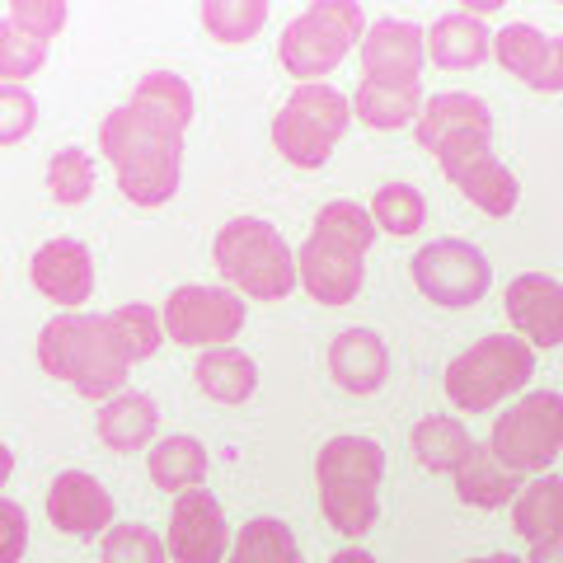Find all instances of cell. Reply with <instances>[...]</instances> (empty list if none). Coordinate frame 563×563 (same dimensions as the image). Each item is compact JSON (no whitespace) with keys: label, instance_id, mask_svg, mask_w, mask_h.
I'll return each instance as SVG.
<instances>
[{"label":"cell","instance_id":"37","mask_svg":"<svg viewBox=\"0 0 563 563\" xmlns=\"http://www.w3.org/2000/svg\"><path fill=\"white\" fill-rule=\"evenodd\" d=\"M38 128V103L24 85H0V146H14Z\"/></svg>","mask_w":563,"mask_h":563},{"label":"cell","instance_id":"1","mask_svg":"<svg viewBox=\"0 0 563 563\" xmlns=\"http://www.w3.org/2000/svg\"><path fill=\"white\" fill-rule=\"evenodd\" d=\"M188 122L192 90L169 70H151L132 90V99L103 118L99 151L109 155V165L118 169V188L136 207H165L179 192Z\"/></svg>","mask_w":563,"mask_h":563},{"label":"cell","instance_id":"42","mask_svg":"<svg viewBox=\"0 0 563 563\" xmlns=\"http://www.w3.org/2000/svg\"><path fill=\"white\" fill-rule=\"evenodd\" d=\"M10 470H14V451H10L5 442H0V484L10 479Z\"/></svg>","mask_w":563,"mask_h":563},{"label":"cell","instance_id":"12","mask_svg":"<svg viewBox=\"0 0 563 563\" xmlns=\"http://www.w3.org/2000/svg\"><path fill=\"white\" fill-rule=\"evenodd\" d=\"M165 554L174 563H221L231 554V526H225L221 503L207 488H188L179 493L169 512V540Z\"/></svg>","mask_w":563,"mask_h":563},{"label":"cell","instance_id":"25","mask_svg":"<svg viewBox=\"0 0 563 563\" xmlns=\"http://www.w3.org/2000/svg\"><path fill=\"white\" fill-rule=\"evenodd\" d=\"M352 113H357L366 128L376 132H395V128H409L422 113V85L418 80H362L357 85V99H352Z\"/></svg>","mask_w":563,"mask_h":563},{"label":"cell","instance_id":"13","mask_svg":"<svg viewBox=\"0 0 563 563\" xmlns=\"http://www.w3.org/2000/svg\"><path fill=\"white\" fill-rule=\"evenodd\" d=\"M113 493L103 488L95 474L85 470H66L47 484V517L57 531L76 536V540H95L113 526Z\"/></svg>","mask_w":563,"mask_h":563},{"label":"cell","instance_id":"40","mask_svg":"<svg viewBox=\"0 0 563 563\" xmlns=\"http://www.w3.org/2000/svg\"><path fill=\"white\" fill-rule=\"evenodd\" d=\"M526 563H563V540L531 544V559H526Z\"/></svg>","mask_w":563,"mask_h":563},{"label":"cell","instance_id":"18","mask_svg":"<svg viewBox=\"0 0 563 563\" xmlns=\"http://www.w3.org/2000/svg\"><path fill=\"white\" fill-rule=\"evenodd\" d=\"M422 62H428V47H422V29L409 20H376L362 38V66L366 80H418Z\"/></svg>","mask_w":563,"mask_h":563},{"label":"cell","instance_id":"26","mask_svg":"<svg viewBox=\"0 0 563 563\" xmlns=\"http://www.w3.org/2000/svg\"><path fill=\"white\" fill-rule=\"evenodd\" d=\"M192 376H198V390L217 404H244L254 390H258V366L254 357H244L240 347H207L198 366H192Z\"/></svg>","mask_w":563,"mask_h":563},{"label":"cell","instance_id":"5","mask_svg":"<svg viewBox=\"0 0 563 563\" xmlns=\"http://www.w3.org/2000/svg\"><path fill=\"white\" fill-rule=\"evenodd\" d=\"M211 254H217L221 277L231 282L240 296H250V301H287L291 287L301 282L287 240L258 217H240L231 225H221Z\"/></svg>","mask_w":563,"mask_h":563},{"label":"cell","instance_id":"39","mask_svg":"<svg viewBox=\"0 0 563 563\" xmlns=\"http://www.w3.org/2000/svg\"><path fill=\"white\" fill-rule=\"evenodd\" d=\"M29 550V517L20 503L0 498V563H20Z\"/></svg>","mask_w":563,"mask_h":563},{"label":"cell","instance_id":"4","mask_svg":"<svg viewBox=\"0 0 563 563\" xmlns=\"http://www.w3.org/2000/svg\"><path fill=\"white\" fill-rule=\"evenodd\" d=\"M531 376H536V347L517 339V333H488V339L470 343L446 366V399L461 413H488L507 395L526 390Z\"/></svg>","mask_w":563,"mask_h":563},{"label":"cell","instance_id":"31","mask_svg":"<svg viewBox=\"0 0 563 563\" xmlns=\"http://www.w3.org/2000/svg\"><path fill=\"white\" fill-rule=\"evenodd\" d=\"M103 324H109L113 343L122 347L128 362H146V357H155V347L165 343V324L151 306H122L113 314H103Z\"/></svg>","mask_w":563,"mask_h":563},{"label":"cell","instance_id":"28","mask_svg":"<svg viewBox=\"0 0 563 563\" xmlns=\"http://www.w3.org/2000/svg\"><path fill=\"white\" fill-rule=\"evenodd\" d=\"M409 442H413L418 465L432 470V474H455L465 455L474 451V437L465 432V422H455V418H446V413L422 418Z\"/></svg>","mask_w":563,"mask_h":563},{"label":"cell","instance_id":"21","mask_svg":"<svg viewBox=\"0 0 563 563\" xmlns=\"http://www.w3.org/2000/svg\"><path fill=\"white\" fill-rule=\"evenodd\" d=\"M455 479V493H461V503H470V507H507L521 493V474L517 470H507L498 455H493L488 446H479L474 442V451L461 461V470L451 474Z\"/></svg>","mask_w":563,"mask_h":563},{"label":"cell","instance_id":"35","mask_svg":"<svg viewBox=\"0 0 563 563\" xmlns=\"http://www.w3.org/2000/svg\"><path fill=\"white\" fill-rule=\"evenodd\" d=\"M90 188H95V165H90V155H85L80 146H66V151H57L47 161V192L62 207L85 202L90 198Z\"/></svg>","mask_w":563,"mask_h":563},{"label":"cell","instance_id":"34","mask_svg":"<svg viewBox=\"0 0 563 563\" xmlns=\"http://www.w3.org/2000/svg\"><path fill=\"white\" fill-rule=\"evenodd\" d=\"M47 62V43L33 38L29 29H20L5 14L0 20V85H24L29 76H38Z\"/></svg>","mask_w":563,"mask_h":563},{"label":"cell","instance_id":"7","mask_svg":"<svg viewBox=\"0 0 563 563\" xmlns=\"http://www.w3.org/2000/svg\"><path fill=\"white\" fill-rule=\"evenodd\" d=\"M352 122V103L333 85H296L273 118V146L296 169H320Z\"/></svg>","mask_w":563,"mask_h":563},{"label":"cell","instance_id":"19","mask_svg":"<svg viewBox=\"0 0 563 563\" xmlns=\"http://www.w3.org/2000/svg\"><path fill=\"white\" fill-rule=\"evenodd\" d=\"M296 277H301V287L320 306H347V301H357L366 268H362V258H352V254L310 235L301 250H296Z\"/></svg>","mask_w":563,"mask_h":563},{"label":"cell","instance_id":"8","mask_svg":"<svg viewBox=\"0 0 563 563\" xmlns=\"http://www.w3.org/2000/svg\"><path fill=\"white\" fill-rule=\"evenodd\" d=\"M488 451L517 474L550 470L563 451V395L536 390V395L517 399L512 409L493 422Z\"/></svg>","mask_w":563,"mask_h":563},{"label":"cell","instance_id":"33","mask_svg":"<svg viewBox=\"0 0 563 563\" xmlns=\"http://www.w3.org/2000/svg\"><path fill=\"white\" fill-rule=\"evenodd\" d=\"M372 221L376 231H390V235H413L422 221H428V202H422V192L413 184H385L376 188L372 198Z\"/></svg>","mask_w":563,"mask_h":563},{"label":"cell","instance_id":"22","mask_svg":"<svg viewBox=\"0 0 563 563\" xmlns=\"http://www.w3.org/2000/svg\"><path fill=\"white\" fill-rule=\"evenodd\" d=\"M155 428H161V413H155L151 395L122 390L113 399H103V409H99V442L109 451H141V446H151Z\"/></svg>","mask_w":563,"mask_h":563},{"label":"cell","instance_id":"2","mask_svg":"<svg viewBox=\"0 0 563 563\" xmlns=\"http://www.w3.org/2000/svg\"><path fill=\"white\" fill-rule=\"evenodd\" d=\"M38 366L47 376L66 380L85 399H113L122 395V380H128L132 362L113 343L103 314L66 310L57 320H47L38 333Z\"/></svg>","mask_w":563,"mask_h":563},{"label":"cell","instance_id":"3","mask_svg":"<svg viewBox=\"0 0 563 563\" xmlns=\"http://www.w3.org/2000/svg\"><path fill=\"white\" fill-rule=\"evenodd\" d=\"M380 474L385 451L372 437H333L314 461V484H320V507L329 526L347 540L366 536L380 512Z\"/></svg>","mask_w":563,"mask_h":563},{"label":"cell","instance_id":"9","mask_svg":"<svg viewBox=\"0 0 563 563\" xmlns=\"http://www.w3.org/2000/svg\"><path fill=\"white\" fill-rule=\"evenodd\" d=\"M413 287L428 296L432 306H446V310H465L474 301H484L493 268L488 258L474 250L470 240H432L413 254Z\"/></svg>","mask_w":563,"mask_h":563},{"label":"cell","instance_id":"16","mask_svg":"<svg viewBox=\"0 0 563 563\" xmlns=\"http://www.w3.org/2000/svg\"><path fill=\"white\" fill-rule=\"evenodd\" d=\"M29 277L47 301H57L66 310L85 306L95 296V258L80 240H47L29 263Z\"/></svg>","mask_w":563,"mask_h":563},{"label":"cell","instance_id":"23","mask_svg":"<svg viewBox=\"0 0 563 563\" xmlns=\"http://www.w3.org/2000/svg\"><path fill=\"white\" fill-rule=\"evenodd\" d=\"M512 526L531 544L563 540V474H540L512 498Z\"/></svg>","mask_w":563,"mask_h":563},{"label":"cell","instance_id":"30","mask_svg":"<svg viewBox=\"0 0 563 563\" xmlns=\"http://www.w3.org/2000/svg\"><path fill=\"white\" fill-rule=\"evenodd\" d=\"M314 240L362 258L376 244V221H372V211L357 202H329V207H320V217H314Z\"/></svg>","mask_w":563,"mask_h":563},{"label":"cell","instance_id":"24","mask_svg":"<svg viewBox=\"0 0 563 563\" xmlns=\"http://www.w3.org/2000/svg\"><path fill=\"white\" fill-rule=\"evenodd\" d=\"M422 47H428V57L437 66L470 70L493 52V33L479 20H470V14L455 10V14H446V20H437L432 33H422Z\"/></svg>","mask_w":563,"mask_h":563},{"label":"cell","instance_id":"38","mask_svg":"<svg viewBox=\"0 0 563 563\" xmlns=\"http://www.w3.org/2000/svg\"><path fill=\"white\" fill-rule=\"evenodd\" d=\"M10 20L29 29L33 38H57V33L66 29V5L62 0H10Z\"/></svg>","mask_w":563,"mask_h":563},{"label":"cell","instance_id":"32","mask_svg":"<svg viewBox=\"0 0 563 563\" xmlns=\"http://www.w3.org/2000/svg\"><path fill=\"white\" fill-rule=\"evenodd\" d=\"M263 24H268V0H207L202 5V29L217 43H250Z\"/></svg>","mask_w":563,"mask_h":563},{"label":"cell","instance_id":"41","mask_svg":"<svg viewBox=\"0 0 563 563\" xmlns=\"http://www.w3.org/2000/svg\"><path fill=\"white\" fill-rule=\"evenodd\" d=\"M329 563H376V559H372V554H362V550H339Z\"/></svg>","mask_w":563,"mask_h":563},{"label":"cell","instance_id":"15","mask_svg":"<svg viewBox=\"0 0 563 563\" xmlns=\"http://www.w3.org/2000/svg\"><path fill=\"white\" fill-rule=\"evenodd\" d=\"M413 136L428 155H442L446 146H461V141H488L493 113H488V103L474 95H437L422 103Z\"/></svg>","mask_w":563,"mask_h":563},{"label":"cell","instance_id":"29","mask_svg":"<svg viewBox=\"0 0 563 563\" xmlns=\"http://www.w3.org/2000/svg\"><path fill=\"white\" fill-rule=\"evenodd\" d=\"M231 563H306L291 526L277 517H254L231 540Z\"/></svg>","mask_w":563,"mask_h":563},{"label":"cell","instance_id":"10","mask_svg":"<svg viewBox=\"0 0 563 563\" xmlns=\"http://www.w3.org/2000/svg\"><path fill=\"white\" fill-rule=\"evenodd\" d=\"M161 324L184 347H225L244 329V301L231 287H179L169 291Z\"/></svg>","mask_w":563,"mask_h":563},{"label":"cell","instance_id":"17","mask_svg":"<svg viewBox=\"0 0 563 563\" xmlns=\"http://www.w3.org/2000/svg\"><path fill=\"white\" fill-rule=\"evenodd\" d=\"M493 57L531 90H563V38H544L531 24H507L493 33Z\"/></svg>","mask_w":563,"mask_h":563},{"label":"cell","instance_id":"20","mask_svg":"<svg viewBox=\"0 0 563 563\" xmlns=\"http://www.w3.org/2000/svg\"><path fill=\"white\" fill-rule=\"evenodd\" d=\"M329 376L347 395H376L390 376V347L376 329H343L329 343Z\"/></svg>","mask_w":563,"mask_h":563},{"label":"cell","instance_id":"36","mask_svg":"<svg viewBox=\"0 0 563 563\" xmlns=\"http://www.w3.org/2000/svg\"><path fill=\"white\" fill-rule=\"evenodd\" d=\"M103 563H165V540L141 521H113L103 531Z\"/></svg>","mask_w":563,"mask_h":563},{"label":"cell","instance_id":"6","mask_svg":"<svg viewBox=\"0 0 563 563\" xmlns=\"http://www.w3.org/2000/svg\"><path fill=\"white\" fill-rule=\"evenodd\" d=\"M357 38H362V5H352V0H320V5L301 10L282 29L277 62L301 85H320V76H329Z\"/></svg>","mask_w":563,"mask_h":563},{"label":"cell","instance_id":"14","mask_svg":"<svg viewBox=\"0 0 563 563\" xmlns=\"http://www.w3.org/2000/svg\"><path fill=\"white\" fill-rule=\"evenodd\" d=\"M507 320L517 324V339L531 347H559L563 343V282L544 273H526L507 282Z\"/></svg>","mask_w":563,"mask_h":563},{"label":"cell","instance_id":"43","mask_svg":"<svg viewBox=\"0 0 563 563\" xmlns=\"http://www.w3.org/2000/svg\"><path fill=\"white\" fill-rule=\"evenodd\" d=\"M470 563H526V559H512V554H488V559H470Z\"/></svg>","mask_w":563,"mask_h":563},{"label":"cell","instance_id":"27","mask_svg":"<svg viewBox=\"0 0 563 563\" xmlns=\"http://www.w3.org/2000/svg\"><path fill=\"white\" fill-rule=\"evenodd\" d=\"M146 470L155 488L165 493H188V488H202L207 479V451L198 437H161L151 451H146Z\"/></svg>","mask_w":563,"mask_h":563},{"label":"cell","instance_id":"11","mask_svg":"<svg viewBox=\"0 0 563 563\" xmlns=\"http://www.w3.org/2000/svg\"><path fill=\"white\" fill-rule=\"evenodd\" d=\"M437 165H442L446 179L461 188L479 211H488V217H512L517 211L521 184H517V174L488 151V141H461V146H446L442 155H437Z\"/></svg>","mask_w":563,"mask_h":563}]
</instances>
